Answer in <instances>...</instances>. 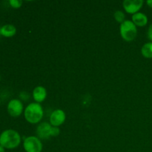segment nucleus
Returning <instances> with one entry per match:
<instances>
[{"instance_id":"1","label":"nucleus","mask_w":152,"mask_h":152,"mask_svg":"<svg viewBox=\"0 0 152 152\" xmlns=\"http://www.w3.org/2000/svg\"><path fill=\"white\" fill-rule=\"evenodd\" d=\"M21 137L17 132L12 129L4 131L0 135V145L4 148L13 149L19 145Z\"/></svg>"},{"instance_id":"2","label":"nucleus","mask_w":152,"mask_h":152,"mask_svg":"<svg viewBox=\"0 0 152 152\" xmlns=\"http://www.w3.org/2000/svg\"><path fill=\"white\" fill-rule=\"evenodd\" d=\"M43 109L38 102H32L26 107L25 110V117L27 121L32 124L40 122L43 117Z\"/></svg>"},{"instance_id":"3","label":"nucleus","mask_w":152,"mask_h":152,"mask_svg":"<svg viewBox=\"0 0 152 152\" xmlns=\"http://www.w3.org/2000/svg\"><path fill=\"white\" fill-rule=\"evenodd\" d=\"M120 34L122 38L126 42L133 41L137 34V26L132 21L125 20L120 25Z\"/></svg>"},{"instance_id":"4","label":"nucleus","mask_w":152,"mask_h":152,"mask_svg":"<svg viewBox=\"0 0 152 152\" xmlns=\"http://www.w3.org/2000/svg\"><path fill=\"white\" fill-rule=\"evenodd\" d=\"M23 146L26 152H41L42 150V143L37 137L31 136L24 140Z\"/></svg>"},{"instance_id":"5","label":"nucleus","mask_w":152,"mask_h":152,"mask_svg":"<svg viewBox=\"0 0 152 152\" xmlns=\"http://www.w3.org/2000/svg\"><path fill=\"white\" fill-rule=\"evenodd\" d=\"M144 1L142 0H125L123 3V8L128 13L135 14L142 8Z\"/></svg>"},{"instance_id":"6","label":"nucleus","mask_w":152,"mask_h":152,"mask_svg":"<svg viewBox=\"0 0 152 152\" xmlns=\"http://www.w3.org/2000/svg\"><path fill=\"white\" fill-rule=\"evenodd\" d=\"M7 111L12 117H19L23 111V104L19 99H12L7 105Z\"/></svg>"},{"instance_id":"7","label":"nucleus","mask_w":152,"mask_h":152,"mask_svg":"<svg viewBox=\"0 0 152 152\" xmlns=\"http://www.w3.org/2000/svg\"><path fill=\"white\" fill-rule=\"evenodd\" d=\"M65 113L62 110L57 109L53 111L50 117V123L52 126L58 127L63 124L65 120Z\"/></svg>"},{"instance_id":"8","label":"nucleus","mask_w":152,"mask_h":152,"mask_svg":"<svg viewBox=\"0 0 152 152\" xmlns=\"http://www.w3.org/2000/svg\"><path fill=\"white\" fill-rule=\"evenodd\" d=\"M51 125L48 123H42L39 125L37 127V135L42 140L49 139L50 137V130H51Z\"/></svg>"},{"instance_id":"9","label":"nucleus","mask_w":152,"mask_h":152,"mask_svg":"<svg viewBox=\"0 0 152 152\" xmlns=\"http://www.w3.org/2000/svg\"><path fill=\"white\" fill-rule=\"evenodd\" d=\"M33 96H34L35 101H37L38 103L43 102L47 96L46 89L42 86H38V87L35 88L33 91Z\"/></svg>"},{"instance_id":"10","label":"nucleus","mask_w":152,"mask_h":152,"mask_svg":"<svg viewBox=\"0 0 152 152\" xmlns=\"http://www.w3.org/2000/svg\"><path fill=\"white\" fill-rule=\"evenodd\" d=\"M132 22L136 26L143 27L145 26L148 23V17L144 13L138 12L132 16Z\"/></svg>"},{"instance_id":"11","label":"nucleus","mask_w":152,"mask_h":152,"mask_svg":"<svg viewBox=\"0 0 152 152\" xmlns=\"http://www.w3.org/2000/svg\"><path fill=\"white\" fill-rule=\"evenodd\" d=\"M16 29L13 25H4L0 29V34L5 37H11L16 34Z\"/></svg>"},{"instance_id":"12","label":"nucleus","mask_w":152,"mask_h":152,"mask_svg":"<svg viewBox=\"0 0 152 152\" xmlns=\"http://www.w3.org/2000/svg\"><path fill=\"white\" fill-rule=\"evenodd\" d=\"M142 55L145 58L151 59L152 58V42L145 43L141 49Z\"/></svg>"},{"instance_id":"13","label":"nucleus","mask_w":152,"mask_h":152,"mask_svg":"<svg viewBox=\"0 0 152 152\" xmlns=\"http://www.w3.org/2000/svg\"><path fill=\"white\" fill-rule=\"evenodd\" d=\"M114 19H116V21L120 23H123L125 21V14L123 11L121 10H117V11L114 13Z\"/></svg>"},{"instance_id":"14","label":"nucleus","mask_w":152,"mask_h":152,"mask_svg":"<svg viewBox=\"0 0 152 152\" xmlns=\"http://www.w3.org/2000/svg\"><path fill=\"white\" fill-rule=\"evenodd\" d=\"M9 3L11 5V7H14V8H19L22 6V1L20 0H10Z\"/></svg>"},{"instance_id":"15","label":"nucleus","mask_w":152,"mask_h":152,"mask_svg":"<svg viewBox=\"0 0 152 152\" xmlns=\"http://www.w3.org/2000/svg\"><path fill=\"white\" fill-rule=\"evenodd\" d=\"M59 129L58 127L52 126L50 130V137H56L59 134Z\"/></svg>"},{"instance_id":"16","label":"nucleus","mask_w":152,"mask_h":152,"mask_svg":"<svg viewBox=\"0 0 152 152\" xmlns=\"http://www.w3.org/2000/svg\"><path fill=\"white\" fill-rule=\"evenodd\" d=\"M148 37L151 41H152V24H151L148 30Z\"/></svg>"},{"instance_id":"17","label":"nucleus","mask_w":152,"mask_h":152,"mask_svg":"<svg viewBox=\"0 0 152 152\" xmlns=\"http://www.w3.org/2000/svg\"><path fill=\"white\" fill-rule=\"evenodd\" d=\"M147 4H148L150 7H152V0H148V1H147Z\"/></svg>"},{"instance_id":"18","label":"nucleus","mask_w":152,"mask_h":152,"mask_svg":"<svg viewBox=\"0 0 152 152\" xmlns=\"http://www.w3.org/2000/svg\"><path fill=\"white\" fill-rule=\"evenodd\" d=\"M0 152H4V148L0 145Z\"/></svg>"}]
</instances>
